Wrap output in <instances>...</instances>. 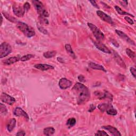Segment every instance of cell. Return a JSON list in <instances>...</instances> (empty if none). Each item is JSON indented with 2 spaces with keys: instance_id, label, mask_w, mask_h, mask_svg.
<instances>
[{
  "instance_id": "obj_1",
  "label": "cell",
  "mask_w": 136,
  "mask_h": 136,
  "mask_svg": "<svg viewBox=\"0 0 136 136\" xmlns=\"http://www.w3.org/2000/svg\"><path fill=\"white\" fill-rule=\"evenodd\" d=\"M72 91L76 95L78 104H83L90 99V94L88 88L80 83H77L74 85Z\"/></svg>"
},
{
  "instance_id": "obj_2",
  "label": "cell",
  "mask_w": 136,
  "mask_h": 136,
  "mask_svg": "<svg viewBox=\"0 0 136 136\" xmlns=\"http://www.w3.org/2000/svg\"><path fill=\"white\" fill-rule=\"evenodd\" d=\"M17 27L25 35V36L28 38H31L35 35L34 29L31 27L24 23L19 21L17 23Z\"/></svg>"
},
{
  "instance_id": "obj_3",
  "label": "cell",
  "mask_w": 136,
  "mask_h": 136,
  "mask_svg": "<svg viewBox=\"0 0 136 136\" xmlns=\"http://www.w3.org/2000/svg\"><path fill=\"white\" fill-rule=\"evenodd\" d=\"M32 3L38 14L40 15V17L46 18L49 17V13L46 10L42 2L40 1H38V0H34V1H32Z\"/></svg>"
},
{
  "instance_id": "obj_4",
  "label": "cell",
  "mask_w": 136,
  "mask_h": 136,
  "mask_svg": "<svg viewBox=\"0 0 136 136\" xmlns=\"http://www.w3.org/2000/svg\"><path fill=\"white\" fill-rule=\"evenodd\" d=\"M87 25L93 32L94 36L97 39V40L100 41L103 40L105 37L104 34L101 31L99 28H97V27L91 23H88Z\"/></svg>"
},
{
  "instance_id": "obj_5",
  "label": "cell",
  "mask_w": 136,
  "mask_h": 136,
  "mask_svg": "<svg viewBox=\"0 0 136 136\" xmlns=\"http://www.w3.org/2000/svg\"><path fill=\"white\" fill-rule=\"evenodd\" d=\"M11 52L12 47L8 43L3 42L0 45V58L1 59L8 56Z\"/></svg>"
},
{
  "instance_id": "obj_6",
  "label": "cell",
  "mask_w": 136,
  "mask_h": 136,
  "mask_svg": "<svg viewBox=\"0 0 136 136\" xmlns=\"http://www.w3.org/2000/svg\"><path fill=\"white\" fill-rule=\"evenodd\" d=\"M0 99L2 102L6 103L10 105H12L15 102V100L14 97L6 93H2L1 94Z\"/></svg>"
},
{
  "instance_id": "obj_7",
  "label": "cell",
  "mask_w": 136,
  "mask_h": 136,
  "mask_svg": "<svg viewBox=\"0 0 136 136\" xmlns=\"http://www.w3.org/2000/svg\"><path fill=\"white\" fill-rule=\"evenodd\" d=\"M96 13L104 21L107 23L108 24L111 25H114V23L112 18L107 14H106L105 12L100 10H97L96 11Z\"/></svg>"
},
{
  "instance_id": "obj_8",
  "label": "cell",
  "mask_w": 136,
  "mask_h": 136,
  "mask_svg": "<svg viewBox=\"0 0 136 136\" xmlns=\"http://www.w3.org/2000/svg\"><path fill=\"white\" fill-rule=\"evenodd\" d=\"M12 9L14 14L18 17H23L26 12L24 7L17 4H14L12 6Z\"/></svg>"
},
{
  "instance_id": "obj_9",
  "label": "cell",
  "mask_w": 136,
  "mask_h": 136,
  "mask_svg": "<svg viewBox=\"0 0 136 136\" xmlns=\"http://www.w3.org/2000/svg\"><path fill=\"white\" fill-rule=\"evenodd\" d=\"M115 32L119 37H120L122 39V40H123L124 41L127 42L128 43H129L132 45H135L134 42L133 41H132L131 39L124 32H123V31L119 30H116Z\"/></svg>"
},
{
  "instance_id": "obj_10",
  "label": "cell",
  "mask_w": 136,
  "mask_h": 136,
  "mask_svg": "<svg viewBox=\"0 0 136 136\" xmlns=\"http://www.w3.org/2000/svg\"><path fill=\"white\" fill-rule=\"evenodd\" d=\"M102 129H104L108 131L112 135L114 136H121V134L119 131L116 128L111 126H104L102 127Z\"/></svg>"
},
{
  "instance_id": "obj_11",
  "label": "cell",
  "mask_w": 136,
  "mask_h": 136,
  "mask_svg": "<svg viewBox=\"0 0 136 136\" xmlns=\"http://www.w3.org/2000/svg\"><path fill=\"white\" fill-rule=\"evenodd\" d=\"M59 85L61 89H66L71 86L72 82L65 78H62L59 81Z\"/></svg>"
},
{
  "instance_id": "obj_12",
  "label": "cell",
  "mask_w": 136,
  "mask_h": 136,
  "mask_svg": "<svg viewBox=\"0 0 136 136\" xmlns=\"http://www.w3.org/2000/svg\"><path fill=\"white\" fill-rule=\"evenodd\" d=\"M94 43L95 46L96 47V48H98L99 50L101 51L102 52L107 54L111 53V51L104 44L102 43L101 42L99 41H94Z\"/></svg>"
},
{
  "instance_id": "obj_13",
  "label": "cell",
  "mask_w": 136,
  "mask_h": 136,
  "mask_svg": "<svg viewBox=\"0 0 136 136\" xmlns=\"http://www.w3.org/2000/svg\"><path fill=\"white\" fill-rule=\"evenodd\" d=\"M13 114L17 116H23L27 120H28L29 119L28 114L20 107H16L14 110Z\"/></svg>"
},
{
  "instance_id": "obj_14",
  "label": "cell",
  "mask_w": 136,
  "mask_h": 136,
  "mask_svg": "<svg viewBox=\"0 0 136 136\" xmlns=\"http://www.w3.org/2000/svg\"><path fill=\"white\" fill-rule=\"evenodd\" d=\"M113 56L115 59V60L116 61V62L118 63V64L122 68L126 69V64L124 63V62L123 61V59L121 58V57L119 55V54L118 53H116V52L114 51L113 52Z\"/></svg>"
},
{
  "instance_id": "obj_15",
  "label": "cell",
  "mask_w": 136,
  "mask_h": 136,
  "mask_svg": "<svg viewBox=\"0 0 136 136\" xmlns=\"http://www.w3.org/2000/svg\"><path fill=\"white\" fill-rule=\"evenodd\" d=\"M34 68L42 71H46L48 70L54 69V67L53 66L46 64H37L34 66Z\"/></svg>"
},
{
  "instance_id": "obj_16",
  "label": "cell",
  "mask_w": 136,
  "mask_h": 136,
  "mask_svg": "<svg viewBox=\"0 0 136 136\" xmlns=\"http://www.w3.org/2000/svg\"><path fill=\"white\" fill-rule=\"evenodd\" d=\"M19 61H20V58L19 57L17 56H14V57H11L9 58V59L4 60L3 61V63L5 65H11L12 64Z\"/></svg>"
},
{
  "instance_id": "obj_17",
  "label": "cell",
  "mask_w": 136,
  "mask_h": 136,
  "mask_svg": "<svg viewBox=\"0 0 136 136\" xmlns=\"http://www.w3.org/2000/svg\"><path fill=\"white\" fill-rule=\"evenodd\" d=\"M113 107V106L112 104L110 103H102L100 104L98 106L99 109L101 111V112H105L107 110Z\"/></svg>"
},
{
  "instance_id": "obj_18",
  "label": "cell",
  "mask_w": 136,
  "mask_h": 136,
  "mask_svg": "<svg viewBox=\"0 0 136 136\" xmlns=\"http://www.w3.org/2000/svg\"><path fill=\"white\" fill-rule=\"evenodd\" d=\"M89 67L91 68L92 69L94 70H102L104 72H106V70L105 69V68L101 65L96 64L93 62H89Z\"/></svg>"
},
{
  "instance_id": "obj_19",
  "label": "cell",
  "mask_w": 136,
  "mask_h": 136,
  "mask_svg": "<svg viewBox=\"0 0 136 136\" xmlns=\"http://www.w3.org/2000/svg\"><path fill=\"white\" fill-rule=\"evenodd\" d=\"M16 122H17V121L14 118L11 119L9 121V122L8 123V124H7V130L9 132H11L14 129V128H15V127L16 126Z\"/></svg>"
},
{
  "instance_id": "obj_20",
  "label": "cell",
  "mask_w": 136,
  "mask_h": 136,
  "mask_svg": "<svg viewBox=\"0 0 136 136\" xmlns=\"http://www.w3.org/2000/svg\"><path fill=\"white\" fill-rule=\"evenodd\" d=\"M65 48L67 51V52L70 55V56L71 57H72L73 59H76V56H75L74 52L73 51V50L72 49L71 46L70 44H66Z\"/></svg>"
},
{
  "instance_id": "obj_21",
  "label": "cell",
  "mask_w": 136,
  "mask_h": 136,
  "mask_svg": "<svg viewBox=\"0 0 136 136\" xmlns=\"http://www.w3.org/2000/svg\"><path fill=\"white\" fill-rule=\"evenodd\" d=\"M55 130L54 128L50 127L45 128L44 129L43 132H44V134L45 135H47V136H50V135H53L55 133Z\"/></svg>"
},
{
  "instance_id": "obj_22",
  "label": "cell",
  "mask_w": 136,
  "mask_h": 136,
  "mask_svg": "<svg viewBox=\"0 0 136 136\" xmlns=\"http://www.w3.org/2000/svg\"><path fill=\"white\" fill-rule=\"evenodd\" d=\"M56 51H51L45 52L43 54V56L46 59H50V58L54 57L56 55Z\"/></svg>"
},
{
  "instance_id": "obj_23",
  "label": "cell",
  "mask_w": 136,
  "mask_h": 136,
  "mask_svg": "<svg viewBox=\"0 0 136 136\" xmlns=\"http://www.w3.org/2000/svg\"><path fill=\"white\" fill-rule=\"evenodd\" d=\"M114 8H115V10H116V11H117V12H118L119 14H121V15H130V16L132 17H134V15H133L132 14H130V13H128V12H127L123 11V10H122V9H121L119 7H118V6H115V7H114Z\"/></svg>"
},
{
  "instance_id": "obj_24",
  "label": "cell",
  "mask_w": 136,
  "mask_h": 136,
  "mask_svg": "<svg viewBox=\"0 0 136 136\" xmlns=\"http://www.w3.org/2000/svg\"><path fill=\"white\" fill-rule=\"evenodd\" d=\"M2 13L3 14L4 16L6 17V18L9 21H11L12 23H16L17 22L18 23L19 22V21H18V20H17L15 18H14V17H12L11 15H10V14H9L7 12H3Z\"/></svg>"
},
{
  "instance_id": "obj_25",
  "label": "cell",
  "mask_w": 136,
  "mask_h": 136,
  "mask_svg": "<svg viewBox=\"0 0 136 136\" xmlns=\"http://www.w3.org/2000/svg\"><path fill=\"white\" fill-rule=\"evenodd\" d=\"M37 27L38 28V29L40 30V32H41L42 33H43L44 35H48V32L47 31V30L44 27L42 26V25L40 24V23H37Z\"/></svg>"
},
{
  "instance_id": "obj_26",
  "label": "cell",
  "mask_w": 136,
  "mask_h": 136,
  "mask_svg": "<svg viewBox=\"0 0 136 136\" xmlns=\"http://www.w3.org/2000/svg\"><path fill=\"white\" fill-rule=\"evenodd\" d=\"M0 113L2 115H6L8 113L7 108L2 103H1L0 104Z\"/></svg>"
},
{
  "instance_id": "obj_27",
  "label": "cell",
  "mask_w": 136,
  "mask_h": 136,
  "mask_svg": "<svg viewBox=\"0 0 136 136\" xmlns=\"http://www.w3.org/2000/svg\"><path fill=\"white\" fill-rule=\"evenodd\" d=\"M35 55H32V54H27L26 55H24L23 56H22L21 57H20V61H28L29 60H30L32 58L34 57Z\"/></svg>"
},
{
  "instance_id": "obj_28",
  "label": "cell",
  "mask_w": 136,
  "mask_h": 136,
  "mask_svg": "<svg viewBox=\"0 0 136 136\" xmlns=\"http://www.w3.org/2000/svg\"><path fill=\"white\" fill-rule=\"evenodd\" d=\"M75 123H76V120L74 118L69 119L67 122V125L69 128H71V127L74 126L75 124Z\"/></svg>"
},
{
  "instance_id": "obj_29",
  "label": "cell",
  "mask_w": 136,
  "mask_h": 136,
  "mask_svg": "<svg viewBox=\"0 0 136 136\" xmlns=\"http://www.w3.org/2000/svg\"><path fill=\"white\" fill-rule=\"evenodd\" d=\"M106 113L108 115L114 116L118 114V111H116V110L114 109L113 107H112L106 111Z\"/></svg>"
},
{
  "instance_id": "obj_30",
  "label": "cell",
  "mask_w": 136,
  "mask_h": 136,
  "mask_svg": "<svg viewBox=\"0 0 136 136\" xmlns=\"http://www.w3.org/2000/svg\"><path fill=\"white\" fill-rule=\"evenodd\" d=\"M126 53L128 55V56L130 57L131 59H133L135 57V53L134 52H133L132 51H131L130 49L129 48H127L126 49Z\"/></svg>"
},
{
  "instance_id": "obj_31",
  "label": "cell",
  "mask_w": 136,
  "mask_h": 136,
  "mask_svg": "<svg viewBox=\"0 0 136 136\" xmlns=\"http://www.w3.org/2000/svg\"><path fill=\"white\" fill-rule=\"evenodd\" d=\"M95 135H99V136H106V135H108V134L105 132V131H101V130H99L97 131V132L95 134Z\"/></svg>"
},
{
  "instance_id": "obj_32",
  "label": "cell",
  "mask_w": 136,
  "mask_h": 136,
  "mask_svg": "<svg viewBox=\"0 0 136 136\" xmlns=\"http://www.w3.org/2000/svg\"><path fill=\"white\" fill-rule=\"evenodd\" d=\"M40 24H44V25H48V20L45 18H42V17H40Z\"/></svg>"
},
{
  "instance_id": "obj_33",
  "label": "cell",
  "mask_w": 136,
  "mask_h": 136,
  "mask_svg": "<svg viewBox=\"0 0 136 136\" xmlns=\"http://www.w3.org/2000/svg\"><path fill=\"white\" fill-rule=\"evenodd\" d=\"M23 7H24V9H25L26 12L28 11L30 9V4L28 2H26L24 4Z\"/></svg>"
},
{
  "instance_id": "obj_34",
  "label": "cell",
  "mask_w": 136,
  "mask_h": 136,
  "mask_svg": "<svg viewBox=\"0 0 136 136\" xmlns=\"http://www.w3.org/2000/svg\"><path fill=\"white\" fill-rule=\"evenodd\" d=\"M124 19L128 23H129L130 25H133V24H134L133 20H132V19H131L129 17H124Z\"/></svg>"
},
{
  "instance_id": "obj_35",
  "label": "cell",
  "mask_w": 136,
  "mask_h": 136,
  "mask_svg": "<svg viewBox=\"0 0 136 136\" xmlns=\"http://www.w3.org/2000/svg\"><path fill=\"white\" fill-rule=\"evenodd\" d=\"M130 72L132 74V75L133 76V77L135 78V68H134L133 67H131L130 68Z\"/></svg>"
},
{
  "instance_id": "obj_36",
  "label": "cell",
  "mask_w": 136,
  "mask_h": 136,
  "mask_svg": "<svg viewBox=\"0 0 136 136\" xmlns=\"http://www.w3.org/2000/svg\"><path fill=\"white\" fill-rule=\"evenodd\" d=\"M78 79L80 81V82H85V77L83 75H79L78 77Z\"/></svg>"
},
{
  "instance_id": "obj_37",
  "label": "cell",
  "mask_w": 136,
  "mask_h": 136,
  "mask_svg": "<svg viewBox=\"0 0 136 136\" xmlns=\"http://www.w3.org/2000/svg\"><path fill=\"white\" fill-rule=\"evenodd\" d=\"M26 135V133L23 130H20L19 131L17 134L16 135H19V136H24Z\"/></svg>"
},
{
  "instance_id": "obj_38",
  "label": "cell",
  "mask_w": 136,
  "mask_h": 136,
  "mask_svg": "<svg viewBox=\"0 0 136 136\" xmlns=\"http://www.w3.org/2000/svg\"><path fill=\"white\" fill-rule=\"evenodd\" d=\"M89 2L91 3V4H92L94 7H95V8H97V9H99V8H100L99 7V6H98V4L96 3V1H90Z\"/></svg>"
},
{
  "instance_id": "obj_39",
  "label": "cell",
  "mask_w": 136,
  "mask_h": 136,
  "mask_svg": "<svg viewBox=\"0 0 136 136\" xmlns=\"http://www.w3.org/2000/svg\"><path fill=\"white\" fill-rule=\"evenodd\" d=\"M95 108H96V106L95 105H94L93 104H91L90 106V108H89L88 111L89 112H93Z\"/></svg>"
},
{
  "instance_id": "obj_40",
  "label": "cell",
  "mask_w": 136,
  "mask_h": 136,
  "mask_svg": "<svg viewBox=\"0 0 136 136\" xmlns=\"http://www.w3.org/2000/svg\"><path fill=\"white\" fill-rule=\"evenodd\" d=\"M1 25H2V21H3V18H2V15H1Z\"/></svg>"
}]
</instances>
